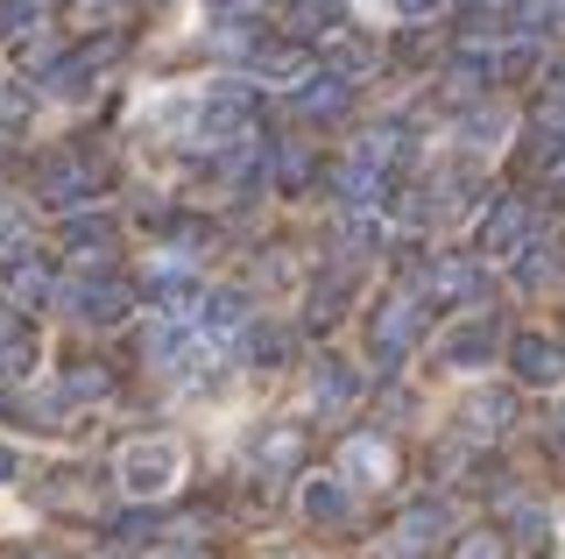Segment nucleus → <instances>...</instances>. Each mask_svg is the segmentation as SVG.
Here are the masks:
<instances>
[{"mask_svg": "<svg viewBox=\"0 0 565 559\" xmlns=\"http://www.w3.org/2000/svg\"><path fill=\"white\" fill-rule=\"evenodd\" d=\"M177 467H184L177 440H141V446H128V461H120V482H128L135 496H163L177 482Z\"/></svg>", "mask_w": 565, "mask_h": 559, "instance_id": "nucleus-1", "label": "nucleus"}, {"mask_svg": "<svg viewBox=\"0 0 565 559\" xmlns=\"http://www.w3.org/2000/svg\"><path fill=\"white\" fill-rule=\"evenodd\" d=\"M64 298H71V312H78V319H93V326H114L120 312H128V298H135V291L120 284V276H78V284L64 291Z\"/></svg>", "mask_w": 565, "mask_h": 559, "instance_id": "nucleus-2", "label": "nucleus"}, {"mask_svg": "<svg viewBox=\"0 0 565 559\" xmlns=\"http://www.w3.org/2000/svg\"><path fill=\"white\" fill-rule=\"evenodd\" d=\"M199 135L205 143H241L247 135V85H212V99L199 114Z\"/></svg>", "mask_w": 565, "mask_h": 559, "instance_id": "nucleus-3", "label": "nucleus"}, {"mask_svg": "<svg viewBox=\"0 0 565 559\" xmlns=\"http://www.w3.org/2000/svg\"><path fill=\"white\" fill-rule=\"evenodd\" d=\"M411 340H417V305H411V298H388V305L375 312V361H382V369H396Z\"/></svg>", "mask_w": 565, "mask_h": 559, "instance_id": "nucleus-4", "label": "nucleus"}, {"mask_svg": "<svg viewBox=\"0 0 565 559\" xmlns=\"http://www.w3.org/2000/svg\"><path fill=\"white\" fill-rule=\"evenodd\" d=\"M438 355H446V369H481V361L494 355V319H467V326H452Z\"/></svg>", "mask_w": 565, "mask_h": 559, "instance_id": "nucleus-5", "label": "nucleus"}, {"mask_svg": "<svg viewBox=\"0 0 565 559\" xmlns=\"http://www.w3.org/2000/svg\"><path fill=\"white\" fill-rule=\"evenodd\" d=\"M353 397H361V376H353L347 361H318V376H311V404H318V418L347 411Z\"/></svg>", "mask_w": 565, "mask_h": 559, "instance_id": "nucleus-6", "label": "nucleus"}, {"mask_svg": "<svg viewBox=\"0 0 565 559\" xmlns=\"http://www.w3.org/2000/svg\"><path fill=\"white\" fill-rule=\"evenodd\" d=\"M424 291H431V298H452V305H481V270H473V262H431V270H424Z\"/></svg>", "mask_w": 565, "mask_h": 559, "instance_id": "nucleus-7", "label": "nucleus"}, {"mask_svg": "<svg viewBox=\"0 0 565 559\" xmlns=\"http://www.w3.org/2000/svg\"><path fill=\"white\" fill-rule=\"evenodd\" d=\"M523 234H530V205H523V199H502V205H494V213L481 220V249H488V255L516 249Z\"/></svg>", "mask_w": 565, "mask_h": 559, "instance_id": "nucleus-8", "label": "nucleus"}, {"mask_svg": "<svg viewBox=\"0 0 565 559\" xmlns=\"http://www.w3.org/2000/svg\"><path fill=\"white\" fill-rule=\"evenodd\" d=\"M516 376L523 382H558L565 376V347H552V340H516Z\"/></svg>", "mask_w": 565, "mask_h": 559, "instance_id": "nucleus-9", "label": "nucleus"}, {"mask_svg": "<svg viewBox=\"0 0 565 559\" xmlns=\"http://www.w3.org/2000/svg\"><path fill=\"white\" fill-rule=\"evenodd\" d=\"M340 467H347V482H388V446L382 440H347V453H340Z\"/></svg>", "mask_w": 565, "mask_h": 559, "instance_id": "nucleus-10", "label": "nucleus"}, {"mask_svg": "<svg viewBox=\"0 0 565 559\" xmlns=\"http://www.w3.org/2000/svg\"><path fill=\"white\" fill-rule=\"evenodd\" d=\"M43 191L57 205H71V199H85V191H93V170H85L78 156H57V164H43Z\"/></svg>", "mask_w": 565, "mask_h": 559, "instance_id": "nucleus-11", "label": "nucleus"}, {"mask_svg": "<svg viewBox=\"0 0 565 559\" xmlns=\"http://www.w3.org/2000/svg\"><path fill=\"white\" fill-rule=\"evenodd\" d=\"M340 22H347L340 0H290V29L297 36H332Z\"/></svg>", "mask_w": 565, "mask_h": 559, "instance_id": "nucleus-12", "label": "nucleus"}, {"mask_svg": "<svg viewBox=\"0 0 565 559\" xmlns=\"http://www.w3.org/2000/svg\"><path fill=\"white\" fill-rule=\"evenodd\" d=\"M8 284H14V305H43L50 298V270L29 255H8Z\"/></svg>", "mask_w": 565, "mask_h": 559, "instance_id": "nucleus-13", "label": "nucleus"}, {"mask_svg": "<svg viewBox=\"0 0 565 559\" xmlns=\"http://www.w3.org/2000/svg\"><path fill=\"white\" fill-rule=\"evenodd\" d=\"M347 510H353V496H347L340 482H311V488H305V517H311V524H340Z\"/></svg>", "mask_w": 565, "mask_h": 559, "instance_id": "nucleus-14", "label": "nucleus"}, {"mask_svg": "<svg viewBox=\"0 0 565 559\" xmlns=\"http://www.w3.org/2000/svg\"><path fill=\"white\" fill-rule=\"evenodd\" d=\"M509 22H516L523 36H544V29H565V0H516V8H509Z\"/></svg>", "mask_w": 565, "mask_h": 559, "instance_id": "nucleus-15", "label": "nucleus"}, {"mask_svg": "<svg viewBox=\"0 0 565 559\" xmlns=\"http://www.w3.org/2000/svg\"><path fill=\"white\" fill-rule=\"evenodd\" d=\"M438 538H446V510H431V503H424V510L403 517V552H431Z\"/></svg>", "mask_w": 565, "mask_h": 559, "instance_id": "nucleus-16", "label": "nucleus"}, {"mask_svg": "<svg viewBox=\"0 0 565 559\" xmlns=\"http://www.w3.org/2000/svg\"><path fill=\"white\" fill-rule=\"evenodd\" d=\"M297 114H311V120H332V114H347V78L305 85V93H297Z\"/></svg>", "mask_w": 565, "mask_h": 559, "instance_id": "nucleus-17", "label": "nucleus"}, {"mask_svg": "<svg viewBox=\"0 0 565 559\" xmlns=\"http://www.w3.org/2000/svg\"><path fill=\"white\" fill-rule=\"evenodd\" d=\"M241 319H247V298H241V291H220V298L199 305V326H212V334H226V326H241Z\"/></svg>", "mask_w": 565, "mask_h": 559, "instance_id": "nucleus-18", "label": "nucleus"}, {"mask_svg": "<svg viewBox=\"0 0 565 559\" xmlns=\"http://www.w3.org/2000/svg\"><path fill=\"white\" fill-rule=\"evenodd\" d=\"M64 241H71L78 255H106V249H114V220H71Z\"/></svg>", "mask_w": 565, "mask_h": 559, "instance_id": "nucleus-19", "label": "nucleus"}, {"mask_svg": "<svg viewBox=\"0 0 565 559\" xmlns=\"http://www.w3.org/2000/svg\"><path fill=\"white\" fill-rule=\"evenodd\" d=\"M340 191H347L353 205H367V199H375V191H382V170H375V164H361V156H353V164L340 170Z\"/></svg>", "mask_w": 565, "mask_h": 559, "instance_id": "nucleus-20", "label": "nucleus"}, {"mask_svg": "<svg viewBox=\"0 0 565 559\" xmlns=\"http://www.w3.org/2000/svg\"><path fill=\"white\" fill-rule=\"evenodd\" d=\"M502 128H509V114H502V107L467 114V149H494V143H502Z\"/></svg>", "mask_w": 565, "mask_h": 559, "instance_id": "nucleus-21", "label": "nucleus"}, {"mask_svg": "<svg viewBox=\"0 0 565 559\" xmlns=\"http://www.w3.org/2000/svg\"><path fill=\"white\" fill-rule=\"evenodd\" d=\"M509 425V397H473L467 404V432H502Z\"/></svg>", "mask_w": 565, "mask_h": 559, "instance_id": "nucleus-22", "label": "nucleus"}, {"mask_svg": "<svg viewBox=\"0 0 565 559\" xmlns=\"http://www.w3.org/2000/svg\"><path fill=\"white\" fill-rule=\"evenodd\" d=\"M516 538H523V546H552V510H544V503H523V510H516Z\"/></svg>", "mask_w": 565, "mask_h": 559, "instance_id": "nucleus-23", "label": "nucleus"}, {"mask_svg": "<svg viewBox=\"0 0 565 559\" xmlns=\"http://www.w3.org/2000/svg\"><path fill=\"white\" fill-rule=\"evenodd\" d=\"M353 156H361V164H388V156H403V128H375V135H367V143L361 149H353Z\"/></svg>", "mask_w": 565, "mask_h": 559, "instance_id": "nucleus-24", "label": "nucleus"}, {"mask_svg": "<svg viewBox=\"0 0 565 559\" xmlns=\"http://www.w3.org/2000/svg\"><path fill=\"white\" fill-rule=\"evenodd\" d=\"M35 14H43V0H0V36H22Z\"/></svg>", "mask_w": 565, "mask_h": 559, "instance_id": "nucleus-25", "label": "nucleus"}, {"mask_svg": "<svg viewBox=\"0 0 565 559\" xmlns=\"http://www.w3.org/2000/svg\"><path fill=\"white\" fill-rule=\"evenodd\" d=\"M255 72H269V78H297V72H305V57H297V50H255Z\"/></svg>", "mask_w": 565, "mask_h": 559, "instance_id": "nucleus-26", "label": "nucleus"}, {"mask_svg": "<svg viewBox=\"0 0 565 559\" xmlns=\"http://www.w3.org/2000/svg\"><path fill=\"white\" fill-rule=\"evenodd\" d=\"M99 390H106L99 369H71V376H64V397H71V404H78V397H99Z\"/></svg>", "mask_w": 565, "mask_h": 559, "instance_id": "nucleus-27", "label": "nucleus"}, {"mask_svg": "<svg viewBox=\"0 0 565 559\" xmlns=\"http://www.w3.org/2000/svg\"><path fill=\"white\" fill-rule=\"evenodd\" d=\"M332 72H340V78L367 72V43H340V50H332Z\"/></svg>", "mask_w": 565, "mask_h": 559, "instance_id": "nucleus-28", "label": "nucleus"}, {"mask_svg": "<svg viewBox=\"0 0 565 559\" xmlns=\"http://www.w3.org/2000/svg\"><path fill=\"white\" fill-rule=\"evenodd\" d=\"M262 461H269V467H290L297 461V432H276V440L262 446Z\"/></svg>", "mask_w": 565, "mask_h": 559, "instance_id": "nucleus-29", "label": "nucleus"}, {"mask_svg": "<svg viewBox=\"0 0 565 559\" xmlns=\"http://www.w3.org/2000/svg\"><path fill=\"white\" fill-rule=\"evenodd\" d=\"M459 559H502V538H488V531H473L467 546H459Z\"/></svg>", "mask_w": 565, "mask_h": 559, "instance_id": "nucleus-30", "label": "nucleus"}, {"mask_svg": "<svg viewBox=\"0 0 565 559\" xmlns=\"http://www.w3.org/2000/svg\"><path fill=\"white\" fill-rule=\"evenodd\" d=\"M305 170H311L305 149H282V184H305Z\"/></svg>", "mask_w": 565, "mask_h": 559, "instance_id": "nucleus-31", "label": "nucleus"}, {"mask_svg": "<svg viewBox=\"0 0 565 559\" xmlns=\"http://www.w3.org/2000/svg\"><path fill=\"white\" fill-rule=\"evenodd\" d=\"M347 241H353V255H367V249H375L382 234H375V226H367V220H353V226H347Z\"/></svg>", "mask_w": 565, "mask_h": 559, "instance_id": "nucleus-32", "label": "nucleus"}, {"mask_svg": "<svg viewBox=\"0 0 565 559\" xmlns=\"http://www.w3.org/2000/svg\"><path fill=\"white\" fill-rule=\"evenodd\" d=\"M14 340H22V319H14V312H0V355H8Z\"/></svg>", "mask_w": 565, "mask_h": 559, "instance_id": "nucleus-33", "label": "nucleus"}, {"mask_svg": "<svg viewBox=\"0 0 565 559\" xmlns=\"http://www.w3.org/2000/svg\"><path fill=\"white\" fill-rule=\"evenodd\" d=\"M22 107H29V99L14 93V85H0V120H14V114H22Z\"/></svg>", "mask_w": 565, "mask_h": 559, "instance_id": "nucleus-34", "label": "nucleus"}, {"mask_svg": "<svg viewBox=\"0 0 565 559\" xmlns=\"http://www.w3.org/2000/svg\"><path fill=\"white\" fill-rule=\"evenodd\" d=\"M396 8H403V14H431L438 0H396Z\"/></svg>", "mask_w": 565, "mask_h": 559, "instance_id": "nucleus-35", "label": "nucleus"}, {"mask_svg": "<svg viewBox=\"0 0 565 559\" xmlns=\"http://www.w3.org/2000/svg\"><path fill=\"white\" fill-rule=\"evenodd\" d=\"M8 475H14V453H8V446H0V482H8Z\"/></svg>", "mask_w": 565, "mask_h": 559, "instance_id": "nucleus-36", "label": "nucleus"}, {"mask_svg": "<svg viewBox=\"0 0 565 559\" xmlns=\"http://www.w3.org/2000/svg\"><path fill=\"white\" fill-rule=\"evenodd\" d=\"M558 440H565V411H558Z\"/></svg>", "mask_w": 565, "mask_h": 559, "instance_id": "nucleus-37", "label": "nucleus"}, {"mask_svg": "<svg viewBox=\"0 0 565 559\" xmlns=\"http://www.w3.org/2000/svg\"><path fill=\"white\" fill-rule=\"evenodd\" d=\"M558 184H565V170H558Z\"/></svg>", "mask_w": 565, "mask_h": 559, "instance_id": "nucleus-38", "label": "nucleus"}]
</instances>
